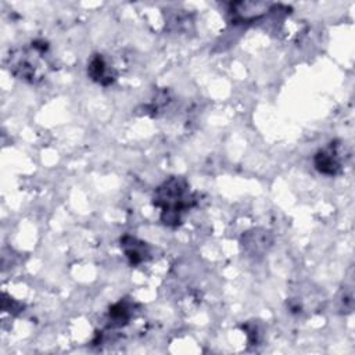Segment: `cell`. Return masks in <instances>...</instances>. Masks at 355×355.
I'll return each instance as SVG.
<instances>
[{
  "instance_id": "cell-1",
  "label": "cell",
  "mask_w": 355,
  "mask_h": 355,
  "mask_svg": "<svg viewBox=\"0 0 355 355\" xmlns=\"http://www.w3.org/2000/svg\"><path fill=\"white\" fill-rule=\"evenodd\" d=\"M189 183L182 176H172L165 180L154 193V205L161 208V222L166 226H178L182 215L194 205Z\"/></svg>"
},
{
  "instance_id": "cell-2",
  "label": "cell",
  "mask_w": 355,
  "mask_h": 355,
  "mask_svg": "<svg viewBox=\"0 0 355 355\" xmlns=\"http://www.w3.org/2000/svg\"><path fill=\"white\" fill-rule=\"evenodd\" d=\"M47 43L43 40L32 42L29 49H19L10 53V71L19 79L29 82L40 80L46 75L44 55L47 53Z\"/></svg>"
},
{
  "instance_id": "cell-3",
  "label": "cell",
  "mask_w": 355,
  "mask_h": 355,
  "mask_svg": "<svg viewBox=\"0 0 355 355\" xmlns=\"http://www.w3.org/2000/svg\"><path fill=\"white\" fill-rule=\"evenodd\" d=\"M313 165L318 169V172L334 176L341 171V157H340V148L338 144L330 143L324 148H320L315 157H313Z\"/></svg>"
},
{
  "instance_id": "cell-4",
  "label": "cell",
  "mask_w": 355,
  "mask_h": 355,
  "mask_svg": "<svg viewBox=\"0 0 355 355\" xmlns=\"http://www.w3.org/2000/svg\"><path fill=\"white\" fill-rule=\"evenodd\" d=\"M270 8L269 3H254V1H237L230 4L229 12L233 21L250 22L265 15Z\"/></svg>"
},
{
  "instance_id": "cell-5",
  "label": "cell",
  "mask_w": 355,
  "mask_h": 355,
  "mask_svg": "<svg viewBox=\"0 0 355 355\" xmlns=\"http://www.w3.org/2000/svg\"><path fill=\"white\" fill-rule=\"evenodd\" d=\"M87 75L92 80L107 86L115 79V71L104 58L103 54H94L87 64Z\"/></svg>"
},
{
  "instance_id": "cell-6",
  "label": "cell",
  "mask_w": 355,
  "mask_h": 355,
  "mask_svg": "<svg viewBox=\"0 0 355 355\" xmlns=\"http://www.w3.org/2000/svg\"><path fill=\"white\" fill-rule=\"evenodd\" d=\"M121 248L123 250L130 265H139L144 262L150 255L147 244L132 236H123L121 239Z\"/></svg>"
},
{
  "instance_id": "cell-7",
  "label": "cell",
  "mask_w": 355,
  "mask_h": 355,
  "mask_svg": "<svg viewBox=\"0 0 355 355\" xmlns=\"http://www.w3.org/2000/svg\"><path fill=\"white\" fill-rule=\"evenodd\" d=\"M108 316H110L111 326H125L132 316L130 306L128 305V302L119 301L110 308Z\"/></svg>"
}]
</instances>
